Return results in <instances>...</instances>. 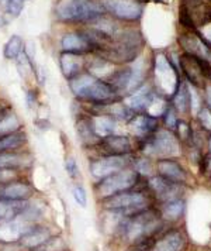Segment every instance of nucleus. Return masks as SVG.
<instances>
[{"label":"nucleus","mask_w":211,"mask_h":251,"mask_svg":"<svg viewBox=\"0 0 211 251\" xmlns=\"http://www.w3.org/2000/svg\"><path fill=\"white\" fill-rule=\"evenodd\" d=\"M104 13L97 0H59L55 6L56 17L64 23H90Z\"/></svg>","instance_id":"f257e3e1"},{"label":"nucleus","mask_w":211,"mask_h":251,"mask_svg":"<svg viewBox=\"0 0 211 251\" xmlns=\"http://www.w3.org/2000/svg\"><path fill=\"white\" fill-rule=\"evenodd\" d=\"M138 176H140L138 172L127 167L104 179L97 181V183L94 185V194L100 201H103L113 195L120 194L124 191H130L135 186V183L138 182Z\"/></svg>","instance_id":"f03ea898"},{"label":"nucleus","mask_w":211,"mask_h":251,"mask_svg":"<svg viewBox=\"0 0 211 251\" xmlns=\"http://www.w3.org/2000/svg\"><path fill=\"white\" fill-rule=\"evenodd\" d=\"M101 205L107 210H117L121 212L125 216H133L145 209H148L149 199L142 192L137 191H124L117 195H113L107 199L101 201Z\"/></svg>","instance_id":"7ed1b4c3"},{"label":"nucleus","mask_w":211,"mask_h":251,"mask_svg":"<svg viewBox=\"0 0 211 251\" xmlns=\"http://www.w3.org/2000/svg\"><path fill=\"white\" fill-rule=\"evenodd\" d=\"M131 164L130 155H101L89 162L90 175L100 181L116 172L121 171Z\"/></svg>","instance_id":"20e7f679"},{"label":"nucleus","mask_w":211,"mask_h":251,"mask_svg":"<svg viewBox=\"0 0 211 251\" xmlns=\"http://www.w3.org/2000/svg\"><path fill=\"white\" fill-rule=\"evenodd\" d=\"M145 152L159 160H166V157H173L179 154L178 140L170 131L161 130L145 146Z\"/></svg>","instance_id":"39448f33"},{"label":"nucleus","mask_w":211,"mask_h":251,"mask_svg":"<svg viewBox=\"0 0 211 251\" xmlns=\"http://www.w3.org/2000/svg\"><path fill=\"white\" fill-rule=\"evenodd\" d=\"M54 237L55 233L52 227L45 223H37L28 228L17 243L24 249V251H37Z\"/></svg>","instance_id":"423d86ee"},{"label":"nucleus","mask_w":211,"mask_h":251,"mask_svg":"<svg viewBox=\"0 0 211 251\" xmlns=\"http://www.w3.org/2000/svg\"><path fill=\"white\" fill-rule=\"evenodd\" d=\"M35 195L33 183L24 178L0 185V199L3 201H30Z\"/></svg>","instance_id":"0eeeda50"},{"label":"nucleus","mask_w":211,"mask_h":251,"mask_svg":"<svg viewBox=\"0 0 211 251\" xmlns=\"http://www.w3.org/2000/svg\"><path fill=\"white\" fill-rule=\"evenodd\" d=\"M94 149L100 151L101 155H130L134 150L130 138L116 134L100 138Z\"/></svg>","instance_id":"6e6552de"},{"label":"nucleus","mask_w":211,"mask_h":251,"mask_svg":"<svg viewBox=\"0 0 211 251\" xmlns=\"http://www.w3.org/2000/svg\"><path fill=\"white\" fill-rule=\"evenodd\" d=\"M106 12L122 20H135L141 16L142 9L135 0H101Z\"/></svg>","instance_id":"1a4fd4ad"},{"label":"nucleus","mask_w":211,"mask_h":251,"mask_svg":"<svg viewBox=\"0 0 211 251\" xmlns=\"http://www.w3.org/2000/svg\"><path fill=\"white\" fill-rule=\"evenodd\" d=\"M28 222H25L22 216L16 217L13 220L0 223V244H10L17 243L23 234L31 227Z\"/></svg>","instance_id":"9d476101"},{"label":"nucleus","mask_w":211,"mask_h":251,"mask_svg":"<svg viewBox=\"0 0 211 251\" xmlns=\"http://www.w3.org/2000/svg\"><path fill=\"white\" fill-rule=\"evenodd\" d=\"M155 98V93L152 92L151 86L142 85L138 89L131 92L125 99L124 104L131 110V112H144L149 107V104L152 102V99Z\"/></svg>","instance_id":"9b49d317"},{"label":"nucleus","mask_w":211,"mask_h":251,"mask_svg":"<svg viewBox=\"0 0 211 251\" xmlns=\"http://www.w3.org/2000/svg\"><path fill=\"white\" fill-rule=\"evenodd\" d=\"M180 183H175L167 181L162 176H154L149 179V188L154 191V194L164 202L178 199V194L180 192Z\"/></svg>","instance_id":"f8f14e48"},{"label":"nucleus","mask_w":211,"mask_h":251,"mask_svg":"<svg viewBox=\"0 0 211 251\" xmlns=\"http://www.w3.org/2000/svg\"><path fill=\"white\" fill-rule=\"evenodd\" d=\"M61 47L64 52H72L83 55L92 51V46L83 33H68L61 40Z\"/></svg>","instance_id":"ddd939ff"},{"label":"nucleus","mask_w":211,"mask_h":251,"mask_svg":"<svg viewBox=\"0 0 211 251\" xmlns=\"http://www.w3.org/2000/svg\"><path fill=\"white\" fill-rule=\"evenodd\" d=\"M85 59L79 54H72V52H62L59 57V67L62 71V75L70 80L72 78L78 76L79 74H82V71L85 68Z\"/></svg>","instance_id":"4468645a"},{"label":"nucleus","mask_w":211,"mask_h":251,"mask_svg":"<svg viewBox=\"0 0 211 251\" xmlns=\"http://www.w3.org/2000/svg\"><path fill=\"white\" fill-rule=\"evenodd\" d=\"M158 120L149 114H134L130 120V130L137 137H146L156 130Z\"/></svg>","instance_id":"2eb2a0df"},{"label":"nucleus","mask_w":211,"mask_h":251,"mask_svg":"<svg viewBox=\"0 0 211 251\" xmlns=\"http://www.w3.org/2000/svg\"><path fill=\"white\" fill-rule=\"evenodd\" d=\"M186 244V237L179 231L173 230L156 241L151 247V251H182Z\"/></svg>","instance_id":"dca6fc26"},{"label":"nucleus","mask_w":211,"mask_h":251,"mask_svg":"<svg viewBox=\"0 0 211 251\" xmlns=\"http://www.w3.org/2000/svg\"><path fill=\"white\" fill-rule=\"evenodd\" d=\"M28 144V137L24 130H19L10 134L0 136V154L3 152H19Z\"/></svg>","instance_id":"f3484780"},{"label":"nucleus","mask_w":211,"mask_h":251,"mask_svg":"<svg viewBox=\"0 0 211 251\" xmlns=\"http://www.w3.org/2000/svg\"><path fill=\"white\" fill-rule=\"evenodd\" d=\"M159 176L175 183L186 182V172L179 165L178 162L170 160H159L156 164Z\"/></svg>","instance_id":"a211bd4d"},{"label":"nucleus","mask_w":211,"mask_h":251,"mask_svg":"<svg viewBox=\"0 0 211 251\" xmlns=\"http://www.w3.org/2000/svg\"><path fill=\"white\" fill-rule=\"evenodd\" d=\"M92 126L94 130V134L99 138H104L114 134L116 130V120L107 113H93L90 116Z\"/></svg>","instance_id":"6ab92c4d"},{"label":"nucleus","mask_w":211,"mask_h":251,"mask_svg":"<svg viewBox=\"0 0 211 251\" xmlns=\"http://www.w3.org/2000/svg\"><path fill=\"white\" fill-rule=\"evenodd\" d=\"M30 201H3V199H0V223L9 222V220H13V219L20 216L25 210Z\"/></svg>","instance_id":"aec40b11"},{"label":"nucleus","mask_w":211,"mask_h":251,"mask_svg":"<svg viewBox=\"0 0 211 251\" xmlns=\"http://www.w3.org/2000/svg\"><path fill=\"white\" fill-rule=\"evenodd\" d=\"M76 131H78V136L80 138V141H82V144L86 146V147H94L97 144V141L100 140L94 134L90 116H82L80 119H78Z\"/></svg>","instance_id":"412c9836"},{"label":"nucleus","mask_w":211,"mask_h":251,"mask_svg":"<svg viewBox=\"0 0 211 251\" xmlns=\"http://www.w3.org/2000/svg\"><path fill=\"white\" fill-rule=\"evenodd\" d=\"M22 130V122L19 116L14 113L10 106H6L0 114V136L10 134Z\"/></svg>","instance_id":"4be33fe9"},{"label":"nucleus","mask_w":211,"mask_h":251,"mask_svg":"<svg viewBox=\"0 0 211 251\" xmlns=\"http://www.w3.org/2000/svg\"><path fill=\"white\" fill-rule=\"evenodd\" d=\"M28 165H30V157L23 151L0 154V168H16L24 171V168H27Z\"/></svg>","instance_id":"5701e85b"},{"label":"nucleus","mask_w":211,"mask_h":251,"mask_svg":"<svg viewBox=\"0 0 211 251\" xmlns=\"http://www.w3.org/2000/svg\"><path fill=\"white\" fill-rule=\"evenodd\" d=\"M185 210V202L180 201V199H172V201H167L162 206V217L166 219V220H176L179 217L182 216Z\"/></svg>","instance_id":"b1692460"},{"label":"nucleus","mask_w":211,"mask_h":251,"mask_svg":"<svg viewBox=\"0 0 211 251\" xmlns=\"http://www.w3.org/2000/svg\"><path fill=\"white\" fill-rule=\"evenodd\" d=\"M24 52V41L20 35H11V38L6 43L3 55L6 59H17Z\"/></svg>","instance_id":"393cba45"},{"label":"nucleus","mask_w":211,"mask_h":251,"mask_svg":"<svg viewBox=\"0 0 211 251\" xmlns=\"http://www.w3.org/2000/svg\"><path fill=\"white\" fill-rule=\"evenodd\" d=\"M190 106V95H189V89L186 88L185 83L180 85L179 88L178 95L175 96V107L178 109L180 113H185Z\"/></svg>","instance_id":"a878e982"},{"label":"nucleus","mask_w":211,"mask_h":251,"mask_svg":"<svg viewBox=\"0 0 211 251\" xmlns=\"http://www.w3.org/2000/svg\"><path fill=\"white\" fill-rule=\"evenodd\" d=\"M25 0H3V9L11 17H19L24 9Z\"/></svg>","instance_id":"bb28decb"},{"label":"nucleus","mask_w":211,"mask_h":251,"mask_svg":"<svg viewBox=\"0 0 211 251\" xmlns=\"http://www.w3.org/2000/svg\"><path fill=\"white\" fill-rule=\"evenodd\" d=\"M22 176V170H16V168H0V185L11 182V181L19 179Z\"/></svg>","instance_id":"cd10ccee"},{"label":"nucleus","mask_w":211,"mask_h":251,"mask_svg":"<svg viewBox=\"0 0 211 251\" xmlns=\"http://www.w3.org/2000/svg\"><path fill=\"white\" fill-rule=\"evenodd\" d=\"M72 196L75 199V202L78 203L80 207H86L88 205V192L82 185H75L72 189Z\"/></svg>","instance_id":"c85d7f7f"},{"label":"nucleus","mask_w":211,"mask_h":251,"mask_svg":"<svg viewBox=\"0 0 211 251\" xmlns=\"http://www.w3.org/2000/svg\"><path fill=\"white\" fill-rule=\"evenodd\" d=\"M65 170H67L68 175L72 178V179H76L79 176V167H78V162L75 158H72V157H69L65 161Z\"/></svg>","instance_id":"c756f323"},{"label":"nucleus","mask_w":211,"mask_h":251,"mask_svg":"<svg viewBox=\"0 0 211 251\" xmlns=\"http://www.w3.org/2000/svg\"><path fill=\"white\" fill-rule=\"evenodd\" d=\"M134 170L138 172V174L151 175V174H152V165H151V162H149L148 158H141V160L137 161V164H135V168H134Z\"/></svg>","instance_id":"7c9ffc66"},{"label":"nucleus","mask_w":211,"mask_h":251,"mask_svg":"<svg viewBox=\"0 0 211 251\" xmlns=\"http://www.w3.org/2000/svg\"><path fill=\"white\" fill-rule=\"evenodd\" d=\"M189 95H190V107H191V110H193V112H197V110H199V107H200V98H199L197 92L194 91V89H190Z\"/></svg>","instance_id":"2f4dec72"},{"label":"nucleus","mask_w":211,"mask_h":251,"mask_svg":"<svg viewBox=\"0 0 211 251\" xmlns=\"http://www.w3.org/2000/svg\"><path fill=\"white\" fill-rule=\"evenodd\" d=\"M200 120L201 123H203V126H204L207 130H211V112L209 109H201Z\"/></svg>","instance_id":"473e14b6"},{"label":"nucleus","mask_w":211,"mask_h":251,"mask_svg":"<svg viewBox=\"0 0 211 251\" xmlns=\"http://www.w3.org/2000/svg\"><path fill=\"white\" fill-rule=\"evenodd\" d=\"M166 125L169 128H175L176 125H178V120H176V114H175V110L172 107H169L166 112Z\"/></svg>","instance_id":"72a5a7b5"},{"label":"nucleus","mask_w":211,"mask_h":251,"mask_svg":"<svg viewBox=\"0 0 211 251\" xmlns=\"http://www.w3.org/2000/svg\"><path fill=\"white\" fill-rule=\"evenodd\" d=\"M179 133H180L182 138L189 137V127H188V125H185V123H180V125H179Z\"/></svg>","instance_id":"f704fd0d"},{"label":"nucleus","mask_w":211,"mask_h":251,"mask_svg":"<svg viewBox=\"0 0 211 251\" xmlns=\"http://www.w3.org/2000/svg\"><path fill=\"white\" fill-rule=\"evenodd\" d=\"M27 102H28V107H33L35 102H37V98H35V91L27 92Z\"/></svg>","instance_id":"c9c22d12"},{"label":"nucleus","mask_w":211,"mask_h":251,"mask_svg":"<svg viewBox=\"0 0 211 251\" xmlns=\"http://www.w3.org/2000/svg\"><path fill=\"white\" fill-rule=\"evenodd\" d=\"M207 102H209V104H210L211 107V86L207 88Z\"/></svg>","instance_id":"e433bc0d"},{"label":"nucleus","mask_w":211,"mask_h":251,"mask_svg":"<svg viewBox=\"0 0 211 251\" xmlns=\"http://www.w3.org/2000/svg\"><path fill=\"white\" fill-rule=\"evenodd\" d=\"M210 149H211V141H210Z\"/></svg>","instance_id":"4c0bfd02"},{"label":"nucleus","mask_w":211,"mask_h":251,"mask_svg":"<svg viewBox=\"0 0 211 251\" xmlns=\"http://www.w3.org/2000/svg\"><path fill=\"white\" fill-rule=\"evenodd\" d=\"M156 1H161V0H156Z\"/></svg>","instance_id":"58836bf2"},{"label":"nucleus","mask_w":211,"mask_h":251,"mask_svg":"<svg viewBox=\"0 0 211 251\" xmlns=\"http://www.w3.org/2000/svg\"><path fill=\"white\" fill-rule=\"evenodd\" d=\"M210 168H211V162H210Z\"/></svg>","instance_id":"ea45409f"},{"label":"nucleus","mask_w":211,"mask_h":251,"mask_svg":"<svg viewBox=\"0 0 211 251\" xmlns=\"http://www.w3.org/2000/svg\"><path fill=\"white\" fill-rule=\"evenodd\" d=\"M62 251H67V250H62Z\"/></svg>","instance_id":"a19ab883"}]
</instances>
